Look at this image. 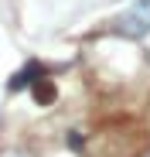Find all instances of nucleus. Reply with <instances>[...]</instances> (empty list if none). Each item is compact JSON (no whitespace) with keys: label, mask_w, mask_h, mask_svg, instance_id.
Instances as JSON below:
<instances>
[{"label":"nucleus","mask_w":150,"mask_h":157,"mask_svg":"<svg viewBox=\"0 0 150 157\" xmlns=\"http://www.w3.org/2000/svg\"><path fill=\"white\" fill-rule=\"evenodd\" d=\"M34 99L41 102V106H48V102L55 99V86L48 82V78H44V82H41V78H38V82H34Z\"/></svg>","instance_id":"2"},{"label":"nucleus","mask_w":150,"mask_h":157,"mask_svg":"<svg viewBox=\"0 0 150 157\" xmlns=\"http://www.w3.org/2000/svg\"><path fill=\"white\" fill-rule=\"evenodd\" d=\"M119 28L126 34H133V38L147 34L150 31V0H133V7L126 10V17L119 21Z\"/></svg>","instance_id":"1"},{"label":"nucleus","mask_w":150,"mask_h":157,"mask_svg":"<svg viewBox=\"0 0 150 157\" xmlns=\"http://www.w3.org/2000/svg\"><path fill=\"white\" fill-rule=\"evenodd\" d=\"M7 157H24V154H7Z\"/></svg>","instance_id":"4"},{"label":"nucleus","mask_w":150,"mask_h":157,"mask_svg":"<svg viewBox=\"0 0 150 157\" xmlns=\"http://www.w3.org/2000/svg\"><path fill=\"white\" fill-rule=\"evenodd\" d=\"M31 72H34V68H24V72H17V75L10 78V82H7V92H10V96H14V92H21L24 86L31 82Z\"/></svg>","instance_id":"3"}]
</instances>
